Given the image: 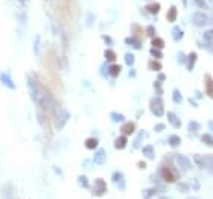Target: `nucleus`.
I'll return each instance as SVG.
<instances>
[{
	"mask_svg": "<svg viewBox=\"0 0 213 199\" xmlns=\"http://www.w3.org/2000/svg\"><path fill=\"white\" fill-rule=\"evenodd\" d=\"M177 189H178L180 192H183V193H186V192H189V189H190V186H189V184H183V182H178V184H177Z\"/></svg>",
	"mask_w": 213,
	"mask_h": 199,
	"instance_id": "4be33fe9",
	"label": "nucleus"
},
{
	"mask_svg": "<svg viewBox=\"0 0 213 199\" xmlns=\"http://www.w3.org/2000/svg\"><path fill=\"white\" fill-rule=\"evenodd\" d=\"M134 129H135V125H134L132 122H128V123H125V125L120 128L122 135H129V134H132V132H134Z\"/></svg>",
	"mask_w": 213,
	"mask_h": 199,
	"instance_id": "0eeeda50",
	"label": "nucleus"
},
{
	"mask_svg": "<svg viewBox=\"0 0 213 199\" xmlns=\"http://www.w3.org/2000/svg\"><path fill=\"white\" fill-rule=\"evenodd\" d=\"M127 143H128L127 135H120L119 138H116V141H114V148H116V149H124V148L127 146Z\"/></svg>",
	"mask_w": 213,
	"mask_h": 199,
	"instance_id": "1a4fd4ad",
	"label": "nucleus"
},
{
	"mask_svg": "<svg viewBox=\"0 0 213 199\" xmlns=\"http://www.w3.org/2000/svg\"><path fill=\"white\" fill-rule=\"evenodd\" d=\"M169 145L172 146V148H177V146H180V145H181V138H180L178 135H170Z\"/></svg>",
	"mask_w": 213,
	"mask_h": 199,
	"instance_id": "4468645a",
	"label": "nucleus"
},
{
	"mask_svg": "<svg viewBox=\"0 0 213 199\" xmlns=\"http://www.w3.org/2000/svg\"><path fill=\"white\" fill-rule=\"evenodd\" d=\"M149 69H151V70H160V69H162V64H160L158 61H151V62H149Z\"/></svg>",
	"mask_w": 213,
	"mask_h": 199,
	"instance_id": "393cba45",
	"label": "nucleus"
},
{
	"mask_svg": "<svg viewBox=\"0 0 213 199\" xmlns=\"http://www.w3.org/2000/svg\"><path fill=\"white\" fill-rule=\"evenodd\" d=\"M99 145V140L97 138H87L85 140V148L87 149H96Z\"/></svg>",
	"mask_w": 213,
	"mask_h": 199,
	"instance_id": "f8f14e48",
	"label": "nucleus"
},
{
	"mask_svg": "<svg viewBox=\"0 0 213 199\" xmlns=\"http://www.w3.org/2000/svg\"><path fill=\"white\" fill-rule=\"evenodd\" d=\"M137 167H139V169H145V167H146V163H145V161H139V163H137Z\"/></svg>",
	"mask_w": 213,
	"mask_h": 199,
	"instance_id": "72a5a7b5",
	"label": "nucleus"
},
{
	"mask_svg": "<svg viewBox=\"0 0 213 199\" xmlns=\"http://www.w3.org/2000/svg\"><path fill=\"white\" fill-rule=\"evenodd\" d=\"M201 140L207 145V146H213V137L212 135H209V134H204V135H201Z\"/></svg>",
	"mask_w": 213,
	"mask_h": 199,
	"instance_id": "aec40b11",
	"label": "nucleus"
},
{
	"mask_svg": "<svg viewBox=\"0 0 213 199\" xmlns=\"http://www.w3.org/2000/svg\"><path fill=\"white\" fill-rule=\"evenodd\" d=\"M93 161L96 163V164H99V166H102V164H105V161H107V152L104 151V149H99L96 154H94V157H93Z\"/></svg>",
	"mask_w": 213,
	"mask_h": 199,
	"instance_id": "39448f33",
	"label": "nucleus"
},
{
	"mask_svg": "<svg viewBox=\"0 0 213 199\" xmlns=\"http://www.w3.org/2000/svg\"><path fill=\"white\" fill-rule=\"evenodd\" d=\"M177 164H180L184 169H189L192 166L190 164V160L187 158V157H184V155H177Z\"/></svg>",
	"mask_w": 213,
	"mask_h": 199,
	"instance_id": "6e6552de",
	"label": "nucleus"
},
{
	"mask_svg": "<svg viewBox=\"0 0 213 199\" xmlns=\"http://www.w3.org/2000/svg\"><path fill=\"white\" fill-rule=\"evenodd\" d=\"M195 61H196V55H195V53H190V55H189V61H187V69H189V70L193 69Z\"/></svg>",
	"mask_w": 213,
	"mask_h": 199,
	"instance_id": "a211bd4d",
	"label": "nucleus"
},
{
	"mask_svg": "<svg viewBox=\"0 0 213 199\" xmlns=\"http://www.w3.org/2000/svg\"><path fill=\"white\" fill-rule=\"evenodd\" d=\"M125 62H127L128 66H132V64H134V56H132V53H127V55H125Z\"/></svg>",
	"mask_w": 213,
	"mask_h": 199,
	"instance_id": "a878e982",
	"label": "nucleus"
},
{
	"mask_svg": "<svg viewBox=\"0 0 213 199\" xmlns=\"http://www.w3.org/2000/svg\"><path fill=\"white\" fill-rule=\"evenodd\" d=\"M78 182L84 187V189H90V184H88V179H87V176L84 175H81V176H78Z\"/></svg>",
	"mask_w": 213,
	"mask_h": 199,
	"instance_id": "f3484780",
	"label": "nucleus"
},
{
	"mask_svg": "<svg viewBox=\"0 0 213 199\" xmlns=\"http://www.w3.org/2000/svg\"><path fill=\"white\" fill-rule=\"evenodd\" d=\"M143 155L146 157V158L152 160L155 157V152H154V146H151V145H148V146H145L143 148Z\"/></svg>",
	"mask_w": 213,
	"mask_h": 199,
	"instance_id": "9b49d317",
	"label": "nucleus"
},
{
	"mask_svg": "<svg viewBox=\"0 0 213 199\" xmlns=\"http://www.w3.org/2000/svg\"><path fill=\"white\" fill-rule=\"evenodd\" d=\"M172 35H173V38H175V40H180V38L183 37V34H181V31H180L178 28H175V29H173V34H172Z\"/></svg>",
	"mask_w": 213,
	"mask_h": 199,
	"instance_id": "c85d7f7f",
	"label": "nucleus"
},
{
	"mask_svg": "<svg viewBox=\"0 0 213 199\" xmlns=\"http://www.w3.org/2000/svg\"><path fill=\"white\" fill-rule=\"evenodd\" d=\"M107 193V182L102 178H96L93 182V195L94 196H102Z\"/></svg>",
	"mask_w": 213,
	"mask_h": 199,
	"instance_id": "7ed1b4c3",
	"label": "nucleus"
},
{
	"mask_svg": "<svg viewBox=\"0 0 213 199\" xmlns=\"http://www.w3.org/2000/svg\"><path fill=\"white\" fill-rule=\"evenodd\" d=\"M152 47L154 49H162V47H165V43L162 38H154L152 40Z\"/></svg>",
	"mask_w": 213,
	"mask_h": 199,
	"instance_id": "412c9836",
	"label": "nucleus"
},
{
	"mask_svg": "<svg viewBox=\"0 0 213 199\" xmlns=\"http://www.w3.org/2000/svg\"><path fill=\"white\" fill-rule=\"evenodd\" d=\"M111 120H114V122H124L125 117L122 114H119V113H111Z\"/></svg>",
	"mask_w": 213,
	"mask_h": 199,
	"instance_id": "b1692460",
	"label": "nucleus"
},
{
	"mask_svg": "<svg viewBox=\"0 0 213 199\" xmlns=\"http://www.w3.org/2000/svg\"><path fill=\"white\" fill-rule=\"evenodd\" d=\"M175 15H177V9H175V8H170L169 14H168V18H169V21H173V20H175Z\"/></svg>",
	"mask_w": 213,
	"mask_h": 199,
	"instance_id": "bb28decb",
	"label": "nucleus"
},
{
	"mask_svg": "<svg viewBox=\"0 0 213 199\" xmlns=\"http://www.w3.org/2000/svg\"><path fill=\"white\" fill-rule=\"evenodd\" d=\"M143 135H145V132H140V134L137 135V138H135V141H134V148H139V145L142 143V138H143Z\"/></svg>",
	"mask_w": 213,
	"mask_h": 199,
	"instance_id": "cd10ccee",
	"label": "nucleus"
},
{
	"mask_svg": "<svg viewBox=\"0 0 213 199\" xmlns=\"http://www.w3.org/2000/svg\"><path fill=\"white\" fill-rule=\"evenodd\" d=\"M149 107H151V111H152L154 116H157V117H162L163 116V113H165V103H163V100L160 97L151 99V105Z\"/></svg>",
	"mask_w": 213,
	"mask_h": 199,
	"instance_id": "f03ea898",
	"label": "nucleus"
},
{
	"mask_svg": "<svg viewBox=\"0 0 213 199\" xmlns=\"http://www.w3.org/2000/svg\"><path fill=\"white\" fill-rule=\"evenodd\" d=\"M209 128H210V131L213 132V122H209Z\"/></svg>",
	"mask_w": 213,
	"mask_h": 199,
	"instance_id": "e433bc0d",
	"label": "nucleus"
},
{
	"mask_svg": "<svg viewBox=\"0 0 213 199\" xmlns=\"http://www.w3.org/2000/svg\"><path fill=\"white\" fill-rule=\"evenodd\" d=\"M166 79V76H165V75H160V76H158V81H165Z\"/></svg>",
	"mask_w": 213,
	"mask_h": 199,
	"instance_id": "c9c22d12",
	"label": "nucleus"
},
{
	"mask_svg": "<svg viewBox=\"0 0 213 199\" xmlns=\"http://www.w3.org/2000/svg\"><path fill=\"white\" fill-rule=\"evenodd\" d=\"M0 81H2V84H5L8 88H11V90H14V88H15V84L11 81V78H9V75H8V73H2V75H0Z\"/></svg>",
	"mask_w": 213,
	"mask_h": 199,
	"instance_id": "423d86ee",
	"label": "nucleus"
},
{
	"mask_svg": "<svg viewBox=\"0 0 213 199\" xmlns=\"http://www.w3.org/2000/svg\"><path fill=\"white\" fill-rule=\"evenodd\" d=\"M105 58H107L108 61H114V59H116V53H114L113 50L108 49V50H105Z\"/></svg>",
	"mask_w": 213,
	"mask_h": 199,
	"instance_id": "5701e85b",
	"label": "nucleus"
},
{
	"mask_svg": "<svg viewBox=\"0 0 213 199\" xmlns=\"http://www.w3.org/2000/svg\"><path fill=\"white\" fill-rule=\"evenodd\" d=\"M160 176L163 181L166 182H177L180 179V173L177 172V169H173L172 166H163L160 169Z\"/></svg>",
	"mask_w": 213,
	"mask_h": 199,
	"instance_id": "f257e3e1",
	"label": "nucleus"
},
{
	"mask_svg": "<svg viewBox=\"0 0 213 199\" xmlns=\"http://www.w3.org/2000/svg\"><path fill=\"white\" fill-rule=\"evenodd\" d=\"M206 91H207V94L213 99V79L210 78V75L206 76Z\"/></svg>",
	"mask_w": 213,
	"mask_h": 199,
	"instance_id": "9d476101",
	"label": "nucleus"
},
{
	"mask_svg": "<svg viewBox=\"0 0 213 199\" xmlns=\"http://www.w3.org/2000/svg\"><path fill=\"white\" fill-rule=\"evenodd\" d=\"M148 9H149V11H152V12H157V11H158V5H151Z\"/></svg>",
	"mask_w": 213,
	"mask_h": 199,
	"instance_id": "473e14b6",
	"label": "nucleus"
},
{
	"mask_svg": "<svg viewBox=\"0 0 213 199\" xmlns=\"http://www.w3.org/2000/svg\"><path fill=\"white\" fill-rule=\"evenodd\" d=\"M111 181L119 187L120 192L125 190V187H127V181H125V176H124L120 172H113V175H111Z\"/></svg>",
	"mask_w": 213,
	"mask_h": 199,
	"instance_id": "20e7f679",
	"label": "nucleus"
},
{
	"mask_svg": "<svg viewBox=\"0 0 213 199\" xmlns=\"http://www.w3.org/2000/svg\"><path fill=\"white\" fill-rule=\"evenodd\" d=\"M190 182H192V186H193V190H200V184H198L196 179H192Z\"/></svg>",
	"mask_w": 213,
	"mask_h": 199,
	"instance_id": "2f4dec72",
	"label": "nucleus"
},
{
	"mask_svg": "<svg viewBox=\"0 0 213 199\" xmlns=\"http://www.w3.org/2000/svg\"><path fill=\"white\" fill-rule=\"evenodd\" d=\"M198 128H200V123H198V122H190V123H189V129H190V131H196Z\"/></svg>",
	"mask_w": 213,
	"mask_h": 199,
	"instance_id": "7c9ffc66",
	"label": "nucleus"
},
{
	"mask_svg": "<svg viewBox=\"0 0 213 199\" xmlns=\"http://www.w3.org/2000/svg\"><path fill=\"white\" fill-rule=\"evenodd\" d=\"M151 55H154L157 59H160V58H162V52H160L158 49H154V47L151 49Z\"/></svg>",
	"mask_w": 213,
	"mask_h": 199,
	"instance_id": "c756f323",
	"label": "nucleus"
},
{
	"mask_svg": "<svg viewBox=\"0 0 213 199\" xmlns=\"http://www.w3.org/2000/svg\"><path fill=\"white\" fill-rule=\"evenodd\" d=\"M196 24H206V15H203V14H195V20H193Z\"/></svg>",
	"mask_w": 213,
	"mask_h": 199,
	"instance_id": "dca6fc26",
	"label": "nucleus"
},
{
	"mask_svg": "<svg viewBox=\"0 0 213 199\" xmlns=\"http://www.w3.org/2000/svg\"><path fill=\"white\" fill-rule=\"evenodd\" d=\"M163 128H165V125H157V126H155V131H162Z\"/></svg>",
	"mask_w": 213,
	"mask_h": 199,
	"instance_id": "f704fd0d",
	"label": "nucleus"
},
{
	"mask_svg": "<svg viewBox=\"0 0 213 199\" xmlns=\"http://www.w3.org/2000/svg\"><path fill=\"white\" fill-rule=\"evenodd\" d=\"M119 73H120V66L113 64V66L110 67V75H111L113 78H116V76H119Z\"/></svg>",
	"mask_w": 213,
	"mask_h": 199,
	"instance_id": "2eb2a0df",
	"label": "nucleus"
},
{
	"mask_svg": "<svg viewBox=\"0 0 213 199\" xmlns=\"http://www.w3.org/2000/svg\"><path fill=\"white\" fill-rule=\"evenodd\" d=\"M168 119H169V122L175 126V128H180V126H181V120L178 119L173 113H169V114H168Z\"/></svg>",
	"mask_w": 213,
	"mask_h": 199,
	"instance_id": "ddd939ff",
	"label": "nucleus"
},
{
	"mask_svg": "<svg viewBox=\"0 0 213 199\" xmlns=\"http://www.w3.org/2000/svg\"><path fill=\"white\" fill-rule=\"evenodd\" d=\"M172 99H173V102H175V103H181V102H183V96H181V93H180L178 90H175V91H173Z\"/></svg>",
	"mask_w": 213,
	"mask_h": 199,
	"instance_id": "6ab92c4d",
	"label": "nucleus"
}]
</instances>
